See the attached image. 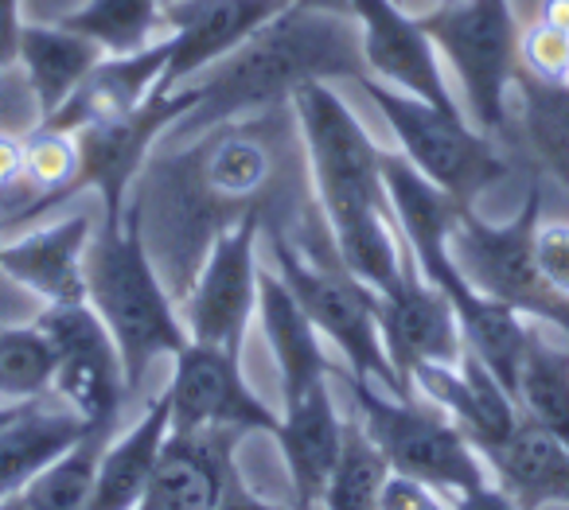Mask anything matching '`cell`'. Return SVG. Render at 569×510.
Segmentation results:
<instances>
[{"label":"cell","instance_id":"74e56055","mask_svg":"<svg viewBox=\"0 0 569 510\" xmlns=\"http://www.w3.org/2000/svg\"><path fill=\"white\" fill-rule=\"evenodd\" d=\"M452 510H522L503 487L496 483H483V487H472V491H460Z\"/></svg>","mask_w":569,"mask_h":510},{"label":"cell","instance_id":"d6a6232c","mask_svg":"<svg viewBox=\"0 0 569 510\" xmlns=\"http://www.w3.org/2000/svg\"><path fill=\"white\" fill-rule=\"evenodd\" d=\"M519 71L542 82H569V32L546 20H535L519 32Z\"/></svg>","mask_w":569,"mask_h":510},{"label":"cell","instance_id":"2e32d148","mask_svg":"<svg viewBox=\"0 0 569 510\" xmlns=\"http://www.w3.org/2000/svg\"><path fill=\"white\" fill-rule=\"evenodd\" d=\"M281 9H289V0H164V24L176 36V48L160 87H188Z\"/></svg>","mask_w":569,"mask_h":510},{"label":"cell","instance_id":"f546056e","mask_svg":"<svg viewBox=\"0 0 569 510\" xmlns=\"http://www.w3.org/2000/svg\"><path fill=\"white\" fill-rule=\"evenodd\" d=\"M59 24L94 40L106 56L141 51L168 32L164 0H87L82 9H74Z\"/></svg>","mask_w":569,"mask_h":510},{"label":"cell","instance_id":"8992f818","mask_svg":"<svg viewBox=\"0 0 569 510\" xmlns=\"http://www.w3.org/2000/svg\"><path fill=\"white\" fill-rule=\"evenodd\" d=\"M343 386H348L351 406H356V421L387 456L390 471L413 476L449 494L491 483L480 448L437 406L421 398H395L367 378H356L351 370L343 374Z\"/></svg>","mask_w":569,"mask_h":510},{"label":"cell","instance_id":"7a4b0ae2","mask_svg":"<svg viewBox=\"0 0 569 510\" xmlns=\"http://www.w3.org/2000/svg\"><path fill=\"white\" fill-rule=\"evenodd\" d=\"M293 110L336 250L343 266L382 297L398 284L406 253V238L382 183V149L332 82L301 87L293 94Z\"/></svg>","mask_w":569,"mask_h":510},{"label":"cell","instance_id":"f1b7e54d","mask_svg":"<svg viewBox=\"0 0 569 510\" xmlns=\"http://www.w3.org/2000/svg\"><path fill=\"white\" fill-rule=\"evenodd\" d=\"M121 429L110 424H90L59 460H51L32 483L24 487V507L28 510H90L98 483V463L102 452Z\"/></svg>","mask_w":569,"mask_h":510},{"label":"cell","instance_id":"603a6c76","mask_svg":"<svg viewBox=\"0 0 569 510\" xmlns=\"http://www.w3.org/2000/svg\"><path fill=\"white\" fill-rule=\"evenodd\" d=\"M258 316L261 331L269 339V351L281 370V393L297 398V393L312 390L317 382L332 378V362L325 359L320 347V331L297 304V297L284 289V281L269 269L258 273Z\"/></svg>","mask_w":569,"mask_h":510},{"label":"cell","instance_id":"9c48e42d","mask_svg":"<svg viewBox=\"0 0 569 510\" xmlns=\"http://www.w3.org/2000/svg\"><path fill=\"white\" fill-rule=\"evenodd\" d=\"M266 242L284 289L297 297L312 328L340 347L351 374L367 378L395 398H410L387 347H382L379 292L367 289L343 261H317L305 250H297L289 238H266Z\"/></svg>","mask_w":569,"mask_h":510},{"label":"cell","instance_id":"30bf717a","mask_svg":"<svg viewBox=\"0 0 569 510\" xmlns=\"http://www.w3.org/2000/svg\"><path fill=\"white\" fill-rule=\"evenodd\" d=\"M199 102V87H157L137 110L126 118L102 121V126L79 129V180H74V196L79 191H98L102 199V219L121 222L126 219V199L133 191L141 168L164 141V133Z\"/></svg>","mask_w":569,"mask_h":510},{"label":"cell","instance_id":"e0dca14e","mask_svg":"<svg viewBox=\"0 0 569 510\" xmlns=\"http://www.w3.org/2000/svg\"><path fill=\"white\" fill-rule=\"evenodd\" d=\"M238 440L242 432L230 429H172L137 510H214L230 487L242 483Z\"/></svg>","mask_w":569,"mask_h":510},{"label":"cell","instance_id":"4316f807","mask_svg":"<svg viewBox=\"0 0 569 510\" xmlns=\"http://www.w3.org/2000/svg\"><path fill=\"white\" fill-rule=\"evenodd\" d=\"M519 126L542 176L561 183L569 196V82H542L535 74H515Z\"/></svg>","mask_w":569,"mask_h":510},{"label":"cell","instance_id":"d6986e66","mask_svg":"<svg viewBox=\"0 0 569 510\" xmlns=\"http://www.w3.org/2000/svg\"><path fill=\"white\" fill-rule=\"evenodd\" d=\"M172 48H176V36L164 32L160 40H152L149 48H141V51L106 56L102 63L79 82V90H74L51 118H43L40 126L79 133V129L126 118L129 110H137V106L160 87L168 63H172Z\"/></svg>","mask_w":569,"mask_h":510},{"label":"cell","instance_id":"f35d334b","mask_svg":"<svg viewBox=\"0 0 569 510\" xmlns=\"http://www.w3.org/2000/svg\"><path fill=\"white\" fill-rule=\"evenodd\" d=\"M214 510H284V507H277V502H266V499H258V494H250V491H246V483H234L227 491V499H222Z\"/></svg>","mask_w":569,"mask_h":510},{"label":"cell","instance_id":"83f0119b","mask_svg":"<svg viewBox=\"0 0 569 510\" xmlns=\"http://www.w3.org/2000/svg\"><path fill=\"white\" fill-rule=\"evenodd\" d=\"M515 406L530 421L550 429L561 444H569V347L546 339L538 328H530L527 351H522Z\"/></svg>","mask_w":569,"mask_h":510},{"label":"cell","instance_id":"9a60e30c","mask_svg":"<svg viewBox=\"0 0 569 510\" xmlns=\"http://www.w3.org/2000/svg\"><path fill=\"white\" fill-rule=\"evenodd\" d=\"M356 20L363 32V63L371 79L445 113H465L445 82L441 51L433 48L418 17H410L398 0H356Z\"/></svg>","mask_w":569,"mask_h":510},{"label":"cell","instance_id":"d590c367","mask_svg":"<svg viewBox=\"0 0 569 510\" xmlns=\"http://www.w3.org/2000/svg\"><path fill=\"white\" fill-rule=\"evenodd\" d=\"M20 32H24L20 0H0V71H9L20 59Z\"/></svg>","mask_w":569,"mask_h":510},{"label":"cell","instance_id":"ba28073f","mask_svg":"<svg viewBox=\"0 0 569 510\" xmlns=\"http://www.w3.org/2000/svg\"><path fill=\"white\" fill-rule=\"evenodd\" d=\"M356 87L382 113V121H387L398 141V152L426 180H433L441 191H449L457 203L472 207L483 191H491L511 172L503 141L480 133L465 113H445L379 79H363Z\"/></svg>","mask_w":569,"mask_h":510},{"label":"cell","instance_id":"52a82bcc","mask_svg":"<svg viewBox=\"0 0 569 510\" xmlns=\"http://www.w3.org/2000/svg\"><path fill=\"white\" fill-rule=\"evenodd\" d=\"M418 20L465 90L468 121L503 141L511 133L507 94L519 74V24L511 0H445Z\"/></svg>","mask_w":569,"mask_h":510},{"label":"cell","instance_id":"4fadbf2b","mask_svg":"<svg viewBox=\"0 0 569 510\" xmlns=\"http://www.w3.org/2000/svg\"><path fill=\"white\" fill-rule=\"evenodd\" d=\"M258 222H242L211 246L196 284L180 304L188 339L242 354L246 331L258 312Z\"/></svg>","mask_w":569,"mask_h":510},{"label":"cell","instance_id":"ab89813d","mask_svg":"<svg viewBox=\"0 0 569 510\" xmlns=\"http://www.w3.org/2000/svg\"><path fill=\"white\" fill-rule=\"evenodd\" d=\"M312 12H328V17H356V0H289Z\"/></svg>","mask_w":569,"mask_h":510},{"label":"cell","instance_id":"4dcf8cb0","mask_svg":"<svg viewBox=\"0 0 569 510\" xmlns=\"http://www.w3.org/2000/svg\"><path fill=\"white\" fill-rule=\"evenodd\" d=\"M390 476L387 456L379 452L367 429L356 417H343V448L325 487V510H379L382 483Z\"/></svg>","mask_w":569,"mask_h":510},{"label":"cell","instance_id":"60d3db41","mask_svg":"<svg viewBox=\"0 0 569 510\" xmlns=\"http://www.w3.org/2000/svg\"><path fill=\"white\" fill-rule=\"evenodd\" d=\"M538 20H546V24H553V28H566L569 32V0H542Z\"/></svg>","mask_w":569,"mask_h":510},{"label":"cell","instance_id":"7c38bea8","mask_svg":"<svg viewBox=\"0 0 569 510\" xmlns=\"http://www.w3.org/2000/svg\"><path fill=\"white\" fill-rule=\"evenodd\" d=\"M172 429H230V432H277L281 417L246 386L242 354L222 347L188 343L176 351L172 382L164 390Z\"/></svg>","mask_w":569,"mask_h":510},{"label":"cell","instance_id":"1f68e13d","mask_svg":"<svg viewBox=\"0 0 569 510\" xmlns=\"http://www.w3.org/2000/svg\"><path fill=\"white\" fill-rule=\"evenodd\" d=\"M56 393V347L40 323L0 328V401L24 406Z\"/></svg>","mask_w":569,"mask_h":510},{"label":"cell","instance_id":"8fae6325","mask_svg":"<svg viewBox=\"0 0 569 510\" xmlns=\"http://www.w3.org/2000/svg\"><path fill=\"white\" fill-rule=\"evenodd\" d=\"M56 347V398L67 401L87 424L121 429V413L129 406L126 367L121 351L94 308L48 304L36 316Z\"/></svg>","mask_w":569,"mask_h":510},{"label":"cell","instance_id":"7402d4cb","mask_svg":"<svg viewBox=\"0 0 569 510\" xmlns=\"http://www.w3.org/2000/svg\"><path fill=\"white\" fill-rule=\"evenodd\" d=\"M480 456L491 471V483L503 487L522 510H542L553 502L569 507V444L530 421L522 409L515 429Z\"/></svg>","mask_w":569,"mask_h":510},{"label":"cell","instance_id":"3957f363","mask_svg":"<svg viewBox=\"0 0 569 510\" xmlns=\"http://www.w3.org/2000/svg\"><path fill=\"white\" fill-rule=\"evenodd\" d=\"M363 32L356 17H328L301 4L281 9L242 48L199 74V102L164 133V141H191L203 129L269 106L293 102L309 82H363Z\"/></svg>","mask_w":569,"mask_h":510},{"label":"cell","instance_id":"cb8c5ba5","mask_svg":"<svg viewBox=\"0 0 569 510\" xmlns=\"http://www.w3.org/2000/svg\"><path fill=\"white\" fill-rule=\"evenodd\" d=\"M90 424L67 401H28L9 424H0V499L20 494L51 460L67 452Z\"/></svg>","mask_w":569,"mask_h":510},{"label":"cell","instance_id":"8d00e7d4","mask_svg":"<svg viewBox=\"0 0 569 510\" xmlns=\"http://www.w3.org/2000/svg\"><path fill=\"white\" fill-rule=\"evenodd\" d=\"M24 176V137L0 129V196H9Z\"/></svg>","mask_w":569,"mask_h":510},{"label":"cell","instance_id":"d4e9b609","mask_svg":"<svg viewBox=\"0 0 569 510\" xmlns=\"http://www.w3.org/2000/svg\"><path fill=\"white\" fill-rule=\"evenodd\" d=\"M168 432H172V413H168L164 393H157L137 417V424H129L106 444L90 510H137L152 471H157L160 452H164Z\"/></svg>","mask_w":569,"mask_h":510},{"label":"cell","instance_id":"5b68a950","mask_svg":"<svg viewBox=\"0 0 569 510\" xmlns=\"http://www.w3.org/2000/svg\"><path fill=\"white\" fill-rule=\"evenodd\" d=\"M542 199V172H535L519 214L511 222H503V227L476 214L472 207H465L449 234V258L476 292H483L488 300H499V304L515 308L527 320L546 323V328L569 339V300L550 289V281L542 277L535 258Z\"/></svg>","mask_w":569,"mask_h":510},{"label":"cell","instance_id":"6da1fadb","mask_svg":"<svg viewBox=\"0 0 569 510\" xmlns=\"http://www.w3.org/2000/svg\"><path fill=\"white\" fill-rule=\"evenodd\" d=\"M126 211L141 227L144 250L176 308L211 246L242 222H258L261 238H289L317 261H343L312 188L293 102L157 149L137 176Z\"/></svg>","mask_w":569,"mask_h":510},{"label":"cell","instance_id":"5bb4252c","mask_svg":"<svg viewBox=\"0 0 569 510\" xmlns=\"http://www.w3.org/2000/svg\"><path fill=\"white\" fill-rule=\"evenodd\" d=\"M379 331H382V347H387L390 362H395L410 398H413L410 374L421 362L457 367L460 354H465V331H460L457 312H452L449 297L437 284L426 281L410 246L402 253L398 284L379 297Z\"/></svg>","mask_w":569,"mask_h":510},{"label":"cell","instance_id":"e575fe53","mask_svg":"<svg viewBox=\"0 0 569 510\" xmlns=\"http://www.w3.org/2000/svg\"><path fill=\"white\" fill-rule=\"evenodd\" d=\"M452 502L457 494L421 483L413 476H398V471H390L379 494V510H452Z\"/></svg>","mask_w":569,"mask_h":510},{"label":"cell","instance_id":"ee69618b","mask_svg":"<svg viewBox=\"0 0 569 510\" xmlns=\"http://www.w3.org/2000/svg\"><path fill=\"white\" fill-rule=\"evenodd\" d=\"M0 246H4V238H0Z\"/></svg>","mask_w":569,"mask_h":510},{"label":"cell","instance_id":"b9f144b4","mask_svg":"<svg viewBox=\"0 0 569 510\" xmlns=\"http://www.w3.org/2000/svg\"><path fill=\"white\" fill-rule=\"evenodd\" d=\"M24 406H28V401H24ZM24 406H9V401H0V424H9L12 417H17V413H20V409H24Z\"/></svg>","mask_w":569,"mask_h":510},{"label":"cell","instance_id":"484cf974","mask_svg":"<svg viewBox=\"0 0 569 510\" xmlns=\"http://www.w3.org/2000/svg\"><path fill=\"white\" fill-rule=\"evenodd\" d=\"M102 59L106 51L94 40L71 32L67 24H24L17 63H24L40 121L51 118Z\"/></svg>","mask_w":569,"mask_h":510},{"label":"cell","instance_id":"ffe728a7","mask_svg":"<svg viewBox=\"0 0 569 510\" xmlns=\"http://www.w3.org/2000/svg\"><path fill=\"white\" fill-rule=\"evenodd\" d=\"M94 234L90 214H71L51 227L28 230L0 246V269L43 304H82L87 300V250Z\"/></svg>","mask_w":569,"mask_h":510},{"label":"cell","instance_id":"277c9868","mask_svg":"<svg viewBox=\"0 0 569 510\" xmlns=\"http://www.w3.org/2000/svg\"><path fill=\"white\" fill-rule=\"evenodd\" d=\"M87 304L113 336L126 367L129 401H137L152 362L188 343V328L152 266L137 219L98 222L87 250Z\"/></svg>","mask_w":569,"mask_h":510},{"label":"cell","instance_id":"836d02e7","mask_svg":"<svg viewBox=\"0 0 569 510\" xmlns=\"http://www.w3.org/2000/svg\"><path fill=\"white\" fill-rule=\"evenodd\" d=\"M535 258L542 277L553 292L569 300V222L566 219H542L535 234Z\"/></svg>","mask_w":569,"mask_h":510},{"label":"cell","instance_id":"7bdbcfd3","mask_svg":"<svg viewBox=\"0 0 569 510\" xmlns=\"http://www.w3.org/2000/svg\"><path fill=\"white\" fill-rule=\"evenodd\" d=\"M0 510H28L24 494H9V499H0Z\"/></svg>","mask_w":569,"mask_h":510},{"label":"cell","instance_id":"ac0fdd59","mask_svg":"<svg viewBox=\"0 0 569 510\" xmlns=\"http://www.w3.org/2000/svg\"><path fill=\"white\" fill-rule=\"evenodd\" d=\"M413 398L437 406L445 417L457 421V429L472 440L476 448H488L503 440L519 421V406L511 393L499 386V378L465 347L457 367L445 362H421L410 374Z\"/></svg>","mask_w":569,"mask_h":510},{"label":"cell","instance_id":"44dd1931","mask_svg":"<svg viewBox=\"0 0 569 510\" xmlns=\"http://www.w3.org/2000/svg\"><path fill=\"white\" fill-rule=\"evenodd\" d=\"M273 437L281 444L289 479H293V510H317L343 448V417L332 398V378L297 398H284V413Z\"/></svg>","mask_w":569,"mask_h":510}]
</instances>
